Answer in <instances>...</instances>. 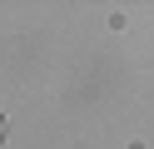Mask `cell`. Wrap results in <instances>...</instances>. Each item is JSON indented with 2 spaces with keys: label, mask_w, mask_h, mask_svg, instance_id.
<instances>
[{
  "label": "cell",
  "mask_w": 154,
  "mask_h": 149,
  "mask_svg": "<svg viewBox=\"0 0 154 149\" xmlns=\"http://www.w3.org/2000/svg\"><path fill=\"white\" fill-rule=\"evenodd\" d=\"M0 134H5V124H0Z\"/></svg>",
  "instance_id": "cell-1"
}]
</instances>
